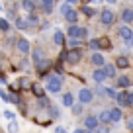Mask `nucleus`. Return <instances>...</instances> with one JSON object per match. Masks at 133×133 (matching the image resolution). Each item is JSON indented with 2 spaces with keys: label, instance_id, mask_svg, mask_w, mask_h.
Segmentation results:
<instances>
[{
  "label": "nucleus",
  "instance_id": "4",
  "mask_svg": "<svg viewBox=\"0 0 133 133\" xmlns=\"http://www.w3.org/2000/svg\"><path fill=\"white\" fill-rule=\"evenodd\" d=\"M100 22H102L104 25H112L114 24V12L108 10V8H104L102 12H100Z\"/></svg>",
  "mask_w": 133,
  "mask_h": 133
},
{
  "label": "nucleus",
  "instance_id": "46",
  "mask_svg": "<svg viewBox=\"0 0 133 133\" xmlns=\"http://www.w3.org/2000/svg\"><path fill=\"white\" fill-rule=\"evenodd\" d=\"M0 10H2V6H0Z\"/></svg>",
  "mask_w": 133,
  "mask_h": 133
},
{
  "label": "nucleus",
  "instance_id": "30",
  "mask_svg": "<svg viewBox=\"0 0 133 133\" xmlns=\"http://www.w3.org/2000/svg\"><path fill=\"white\" fill-rule=\"evenodd\" d=\"M82 12L86 14V16H94V14H96V12H94V8H90V6H84Z\"/></svg>",
  "mask_w": 133,
  "mask_h": 133
},
{
  "label": "nucleus",
  "instance_id": "6",
  "mask_svg": "<svg viewBox=\"0 0 133 133\" xmlns=\"http://www.w3.org/2000/svg\"><path fill=\"white\" fill-rule=\"evenodd\" d=\"M16 47H18V51H20L22 55H28L29 53V41L28 39H18V43H16Z\"/></svg>",
  "mask_w": 133,
  "mask_h": 133
},
{
  "label": "nucleus",
  "instance_id": "14",
  "mask_svg": "<svg viewBox=\"0 0 133 133\" xmlns=\"http://www.w3.org/2000/svg\"><path fill=\"white\" fill-rule=\"evenodd\" d=\"M92 65H96V66H104L106 61H104V57H102L100 53H94V55H92Z\"/></svg>",
  "mask_w": 133,
  "mask_h": 133
},
{
  "label": "nucleus",
  "instance_id": "1",
  "mask_svg": "<svg viewBox=\"0 0 133 133\" xmlns=\"http://www.w3.org/2000/svg\"><path fill=\"white\" fill-rule=\"evenodd\" d=\"M61 59L66 63V65H76V63L82 59V49H69L66 53H63Z\"/></svg>",
  "mask_w": 133,
  "mask_h": 133
},
{
  "label": "nucleus",
  "instance_id": "42",
  "mask_svg": "<svg viewBox=\"0 0 133 133\" xmlns=\"http://www.w3.org/2000/svg\"><path fill=\"white\" fill-rule=\"evenodd\" d=\"M66 2H69V4L72 6V4H76V2H78V0H66Z\"/></svg>",
  "mask_w": 133,
  "mask_h": 133
},
{
  "label": "nucleus",
  "instance_id": "35",
  "mask_svg": "<svg viewBox=\"0 0 133 133\" xmlns=\"http://www.w3.org/2000/svg\"><path fill=\"white\" fill-rule=\"evenodd\" d=\"M94 131H96V133H110V129H108V127H96Z\"/></svg>",
  "mask_w": 133,
  "mask_h": 133
},
{
  "label": "nucleus",
  "instance_id": "18",
  "mask_svg": "<svg viewBox=\"0 0 133 133\" xmlns=\"http://www.w3.org/2000/svg\"><path fill=\"white\" fill-rule=\"evenodd\" d=\"M49 66H51V63L47 61V59H43V61H39V63H37V71H39V72H45Z\"/></svg>",
  "mask_w": 133,
  "mask_h": 133
},
{
  "label": "nucleus",
  "instance_id": "15",
  "mask_svg": "<svg viewBox=\"0 0 133 133\" xmlns=\"http://www.w3.org/2000/svg\"><path fill=\"white\" fill-rule=\"evenodd\" d=\"M98 121H102V123H110L112 121V117H110V110H102L98 116Z\"/></svg>",
  "mask_w": 133,
  "mask_h": 133
},
{
  "label": "nucleus",
  "instance_id": "12",
  "mask_svg": "<svg viewBox=\"0 0 133 133\" xmlns=\"http://www.w3.org/2000/svg\"><path fill=\"white\" fill-rule=\"evenodd\" d=\"M121 20H123L125 24H129V22H133V10H131V8H125L123 12H121Z\"/></svg>",
  "mask_w": 133,
  "mask_h": 133
},
{
  "label": "nucleus",
  "instance_id": "28",
  "mask_svg": "<svg viewBox=\"0 0 133 133\" xmlns=\"http://www.w3.org/2000/svg\"><path fill=\"white\" fill-rule=\"evenodd\" d=\"M16 25H18V28H20V29H24V28H28V20H22V18H18V20H16Z\"/></svg>",
  "mask_w": 133,
  "mask_h": 133
},
{
  "label": "nucleus",
  "instance_id": "32",
  "mask_svg": "<svg viewBox=\"0 0 133 133\" xmlns=\"http://www.w3.org/2000/svg\"><path fill=\"white\" fill-rule=\"evenodd\" d=\"M90 49H100V41L98 39H92L90 41Z\"/></svg>",
  "mask_w": 133,
  "mask_h": 133
},
{
  "label": "nucleus",
  "instance_id": "29",
  "mask_svg": "<svg viewBox=\"0 0 133 133\" xmlns=\"http://www.w3.org/2000/svg\"><path fill=\"white\" fill-rule=\"evenodd\" d=\"M28 24H29V25H35V24H39V20L33 16V14H29V16H28Z\"/></svg>",
  "mask_w": 133,
  "mask_h": 133
},
{
  "label": "nucleus",
  "instance_id": "44",
  "mask_svg": "<svg viewBox=\"0 0 133 133\" xmlns=\"http://www.w3.org/2000/svg\"><path fill=\"white\" fill-rule=\"evenodd\" d=\"M82 2H84V4H86V2H90V0H82Z\"/></svg>",
  "mask_w": 133,
  "mask_h": 133
},
{
  "label": "nucleus",
  "instance_id": "43",
  "mask_svg": "<svg viewBox=\"0 0 133 133\" xmlns=\"http://www.w3.org/2000/svg\"><path fill=\"white\" fill-rule=\"evenodd\" d=\"M108 2H112V4H114V2H117V0H108Z\"/></svg>",
  "mask_w": 133,
  "mask_h": 133
},
{
  "label": "nucleus",
  "instance_id": "27",
  "mask_svg": "<svg viewBox=\"0 0 133 133\" xmlns=\"http://www.w3.org/2000/svg\"><path fill=\"white\" fill-rule=\"evenodd\" d=\"M8 133H18V123L14 119H10V123H8Z\"/></svg>",
  "mask_w": 133,
  "mask_h": 133
},
{
  "label": "nucleus",
  "instance_id": "39",
  "mask_svg": "<svg viewBox=\"0 0 133 133\" xmlns=\"http://www.w3.org/2000/svg\"><path fill=\"white\" fill-rule=\"evenodd\" d=\"M55 133H66V129L65 127H57V129H55Z\"/></svg>",
  "mask_w": 133,
  "mask_h": 133
},
{
  "label": "nucleus",
  "instance_id": "19",
  "mask_svg": "<svg viewBox=\"0 0 133 133\" xmlns=\"http://www.w3.org/2000/svg\"><path fill=\"white\" fill-rule=\"evenodd\" d=\"M72 102H75V98H72V94H71V92L63 94V104H65V106H69V108H71V106H72Z\"/></svg>",
  "mask_w": 133,
  "mask_h": 133
},
{
  "label": "nucleus",
  "instance_id": "22",
  "mask_svg": "<svg viewBox=\"0 0 133 133\" xmlns=\"http://www.w3.org/2000/svg\"><path fill=\"white\" fill-rule=\"evenodd\" d=\"M37 2H41L43 8H45L47 12H51V10H53V6H55V0H37Z\"/></svg>",
  "mask_w": 133,
  "mask_h": 133
},
{
  "label": "nucleus",
  "instance_id": "45",
  "mask_svg": "<svg viewBox=\"0 0 133 133\" xmlns=\"http://www.w3.org/2000/svg\"><path fill=\"white\" fill-rule=\"evenodd\" d=\"M86 133H92V131H88V129H86Z\"/></svg>",
  "mask_w": 133,
  "mask_h": 133
},
{
  "label": "nucleus",
  "instance_id": "33",
  "mask_svg": "<svg viewBox=\"0 0 133 133\" xmlns=\"http://www.w3.org/2000/svg\"><path fill=\"white\" fill-rule=\"evenodd\" d=\"M80 41H82V39H72V37H71V47H78Z\"/></svg>",
  "mask_w": 133,
  "mask_h": 133
},
{
  "label": "nucleus",
  "instance_id": "25",
  "mask_svg": "<svg viewBox=\"0 0 133 133\" xmlns=\"http://www.w3.org/2000/svg\"><path fill=\"white\" fill-rule=\"evenodd\" d=\"M0 29L8 33V31H10V22H8V20H4V18H0Z\"/></svg>",
  "mask_w": 133,
  "mask_h": 133
},
{
  "label": "nucleus",
  "instance_id": "41",
  "mask_svg": "<svg viewBox=\"0 0 133 133\" xmlns=\"http://www.w3.org/2000/svg\"><path fill=\"white\" fill-rule=\"evenodd\" d=\"M75 133H86V129H75Z\"/></svg>",
  "mask_w": 133,
  "mask_h": 133
},
{
  "label": "nucleus",
  "instance_id": "11",
  "mask_svg": "<svg viewBox=\"0 0 133 133\" xmlns=\"http://www.w3.org/2000/svg\"><path fill=\"white\" fill-rule=\"evenodd\" d=\"M116 66H117V69H127V66H129V59L123 57V55H121V57H117V59H116Z\"/></svg>",
  "mask_w": 133,
  "mask_h": 133
},
{
  "label": "nucleus",
  "instance_id": "3",
  "mask_svg": "<svg viewBox=\"0 0 133 133\" xmlns=\"http://www.w3.org/2000/svg\"><path fill=\"white\" fill-rule=\"evenodd\" d=\"M61 86H63V80H61V76H49V82H47V90L49 92H59L61 90Z\"/></svg>",
  "mask_w": 133,
  "mask_h": 133
},
{
  "label": "nucleus",
  "instance_id": "20",
  "mask_svg": "<svg viewBox=\"0 0 133 133\" xmlns=\"http://www.w3.org/2000/svg\"><path fill=\"white\" fill-rule=\"evenodd\" d=\"M116 100H117V104H119V106H127V92H119Z\"/></svg>",
  "mask_w": 133,
  "mask_h": 133
},
{
  "label": "nucleus",
  "instance_id": "17",
  "mask_svg": "<svg viewBox=\"0 0 133 133\" xmlns=\"http://www.w3.org/2000/svg\"><path fill=\"white\" fill-rule=\"evenodd\" d=\"M110 117H112V121H119L121 119V110L119 108H112L110 110Z\"/></svg>",
  "mask_w": 133,
  "mask_h": 133
},
{
  "label": "nucleus",
  "instance_id": "13",
  "mask_svg": "<svg viewBox=\"0 0 133 133\" xmlns=\"http://www.w3.org/2000/svg\"><path fill=\"white\" fill-rule=\"evenodd\" d=\"M53 41H55V45H63V43H65V35H63L61 29H57V31L53 33Z\"/></svg>",
  "mask_w": 133,
  "mask_h": 133
},
{
  "label": "nucleus",
  "instance_id": "8",
  "mask_svg": "<svg viewBox=\"0 0 133 133\" xmlns=\"http://www.w3.org/2000/svg\"><path fill=\"white\" fill-rule=\"evenodd\" d=\"M92 78H94L98 84H102V82L106 80V72H104V69H96V71L92 72Z\"/></svg>",
  "mask_w": 133,
  "mask_h": 133
},
{
  "label": "nucleus",
  "instance_id": "34",
  "mask_svg": "<svg viewBox=\"0 0 133 133\" xmlns=\"http://www.w3.org/2000/svg\"><path fill=\"white\" fill-rule=\"evenodd\" d=\"M4 117H6V119H14V112L6 110V112H4Z\"/></svg>",
  "mask_w": 133,
  "mask_h": 133
},
{
  "label": "nucleus",
  "instance_id": "10",
  "mask_svg": "<svg viewBox=\"0 0 133 133\" xmlns=\"http://www.w3.org/2000/svg\"><path fill=\"white\" fill-rule=\"evenodd\" d=\"M20 4H22V10L28 12V14H31L33 10H35V2H31V0H22Z\"/></svg>",
  "mask_w": 133,
  "mask_h": 133
},
{
  "label": "nucleus",
  "instance_id": "2",
  "mask_svg": "<svg viewBox=\"0 0 133 133\" xmlns=\"http://www.w3.org/2000/svg\"><path fill=\"white\" fill-rule=\"evenodd\" d=\"M86 35H88V31H86V28H78V25H69V37H72V39H86Z\"/></svg>",
  "mask_w": 133,
  "mask_h": 133
},
{
  "label": "nucleus",
  "instance_id": "40",
  "mask_svg": "<svg viewBox=\"0 0 133 133\" xmlns=\"http://www.w3.org/2000/svg\"><path fill=\"white\" fill-rule=\"evenodd\" d=\"M72 112H75V114H80V104L75 106V108H72Z\"/></svg>",
  "mask_w": 133,
  "mask_h": 133
},
{
  "label": "nucleus",
  "instance_id": "16",
  "mask_svg": "<svg viewBox=\"0 0 133 133\" xmlns=\"http://www.w3.org/2000/svg\"><path fill=\"white\" fill-rule=\"evenodd\" d=\"M116 84H117V86H119V88H127L129 84H131V78H129V76H119Z\"/></svg>",
  "mask_w": 133,
  "mask_h": 133
},
{
  "label": "nucleus",
  "instance_id": "26",
  "mask_svg": "<svg viewBox=\"0 0 133 133\" xmlns=\"http://www.w3.org/2000/svg\"><path fill=\"white\" fill-rule=\"evenodd\" d=\"M33 61H35V63L43 61V51L41 49H35V51H33Z\"/></svg>",
  "mask_w": 133,
  "mask_h": 133
},
{
  "label": "nucleus",
  "instance_id": "36",
  "mask_svg": "<svg viewBox=\"0 0 133 133\" xmlns=\"http://www.w3.org/2000/svg\"><path fill=\"white\" fill-rule=\"evenodd\" d=\"M51 116L53 117H59L61 114H59V108H51Z\"/></svg>",
  "mask_w": 133,
  "mask_h": 133
},
{
  "label": "nucleus",
  "instance_id": "38",
  "mask_svg": "<svg viewBox=\"0 0 133 133\" xmlns=\"http://www.w3.org/2000/svg\"><path fill=\"white\" fill-rule=\"evenodd\" d=\"M127 106H133V94L127 92Z\"/></svg>",
  "mask_w": 133,
  "mask_h": 133
},
{
  "label": "nucleus",
  "instance_id": "23",
  "mask_svg": "<svg viewBox=\"0 0 133 133\" xmlns=\"http://www.w3.org/2000/svg\"><path fill=\"white\" fill-rule=\"evenodd\" d=\"M31 90H33V94L37 96V98H45V94H43V88L39 86V84H33V86H31Z\"/></svg>",
  "mask_w": 133,
  "mask_h": 133
},
{
  "label": "nucleus",
  "instance_id": "21",
  "mask_svg": "<svg viewBox=\"0 0 133 133\" xmlns=\"http://www.w3.org/2000/svg\"><path fill=\"white\" fill-rule=\"evenodd\" d=\"M106 76H116V65H104Z\"/></svg>",
  "mask_w": 133,
  "mask_h": 133
},
{
  "label": "nucleus",
  "instance_id": "9",
  "mask_svg": "<svg viewBox=\"0 0 133 133\" xmlns=\"http://www.w3.org/2000/svg\"><path fill=\"white\" fill-rule=\"evenodd\" d=\"M65 20H66V22H69V24H71V25H75V24H76V22H78V14H76V12H75V10H72V8H71V10H69V12H66V14H65Z\"/></svg>",
  "mask_w": 133,
  "mask_h": 133
},
{
  "label": "nucleus",
  "instance_id": "5",
  "mask_svg": "<svg viewBox=\"0 0 133 133\" xmlns=\"http://www.w3.org/2000/svg\"><path fill=\"white\" fill-rule=\"evenodd\" d=\"M78 98H80V104H90L94 96H92V90H88V88H80Z\"/></svg>",
  "mask_w": 133,
  "mask_h": 133
},
{
  "label": "nucleus",
  "instance_id": "7",
  "mask_svg": "<svg viewBox=\"0 0 133 133\" xmlns=\"http://www.w3.org/2000/svg\"><path fill=\"white\" fill-rule=\"evenodd\" d=\"M84 127H86L88 131H94V129L98 127V117H94V116H88L86 119H84Z\"/></svg>",
  "mask_w": 133,
  "mask_h": 133
},
{
  "label": "nucleus",
  "instance_id": "37",
  "mask_svg": "<svg viewBox=\"0 0 133 133\" xmlns=\"http://www.w3.org/2000/svg\"><path fill=\"white\" fill-rule=\"evenodd\" d=\"M127 129H129V131H133V117H129V119H127Z\"/></svg>",
  "mask_w": 133,
  "mask_h": 133
},
{
  "label": "nucleus",
  "instance_id": "31",
  "mask_svg": "<svg viewBox=\"0 0 133 133\" xmlns=\"http://www.w3.org/2000/svg\"><path fill=\"white\" fill-rule=\"evenodd\" d=\"M69 10H71V4H69V2H65V4L61 6V14H63V16H65V14L69 12Z\"/></svg>",
  "mask_w": 133,
  "mask_h": 133
},
{
  "label": "nucleus",
  "instance_id": "24",
  "mask_svg": "<svg viewBox=\"0 0 133 133\" xmlns=\"http://www.w3.org/2000/svg\"><path fill=\"white\" fill-rule=\"evenodd\" d=\"M98 41H100V47H102V49H112V43H110L108 37H100Z\"/></svg>",
  "mask_w": 133,
  "mask_h": 133
}]
</instances>
